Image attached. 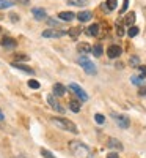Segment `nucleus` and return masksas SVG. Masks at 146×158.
Returning <instances> with one entry per match:
<instances>
[{"mask_svg":"<svg viewBox=\"0 0 146 158\" xmlns=\"http://www.w3.org/2000/svg\"><path fill=\"white\" fill-rule=\"evenodd\" d=\"M69 150L72 152V155H75L77 158H91V152L90 147L85 146L80 141H71L69 142Z\"/></svg>","mask_w":146,"mask_h":158,"instance_id":"nucleus-1","label":"nucleus"},{"mask_svg":"<svg viewBox=\"0 0 146 158\" xmlns=\"http://www.w3.org/2000/svg\"><path fill=\"white\" fill-rule=\"evenodd\" d=\"M50 122L54 123L55 127H58L60 130H64V131H71V133L77 135L79 133V130H77V125L71 120H68V118H64V117H52L50 118Z\"/></svg>","mask_w":146,"mask_h":158,"instance_id":"nucleus-2","label":"nucleus"},{"mask_svg":"<svg viewBox=\"0 0 146 158\" xmlns=\"http://www.w3.org/2000/svg\"><path fill=\"white\" fill-rule=\"evenodd\" d=\"M77 63L80 65V67L83 68V71H86L88 74H96V67H94V63H93L86 56H80L77 59Z\"/></svg>","mask_w":146,"mask_h":158,"instance_id":"nucleus-3","label":"nucleus"},{"mask_svg":"<svg viewBox=\"0 0 146 158\" xmlns=\"http://www.w3.org/2000/svg\"><path fill=\"white\" fill-rule=\"evenodd\" d=\"M113 118H115L116 125L121 130H127L130 127V118L127 115H124V114H113Z\"/></svg>","mask_w":146,"mask_h":158,"instance_id":"nucleus-4","label":"nucleus"},{"mask_svg":"<svg viewBox=\"0 0 146 158\" xmlns=\"http://www.w3.org/2000/svg\"><path fill=\"white\" fill-rule=\"evenodd\" d=\"M69 90L74 92V94L79 97V100H80V101H86V100H88V94H86V92H85L80 85H79V84L71 82V84H69Z\"/></svg>","mask_w":146,"mask_h":158,"instance_id":"nucleus-5","label":"nucleus"},{"mask_svg":"<svg viewBox=\"0 0 146 158\" xmlns=\"http://www.w3.org/2000/svg\"><path fill=\"white\" fill-rule=\"evenodd\" d=\"M121 54H123V49H121V46H118V44H112V46H109V49H107L109 59H118Z\"/></svg>","mask_w":146,"mask_h":158,"instance_id":"nucleus-6","label":"nucleus"},{"mask_svg":"<svg viewBox=\"0 0 146 158\" xmlns=\"http://www.w3.org/2000/svg\"><path fill=\"white\" fill-rule=\"evenodd\" d=\"M63 35H66V32L58 30V29H47V30L43 32V36L44 38H60Z\"/></svg>","mask_w":146,"mask_h":158,"instance_id":"nucleus-7","label":"nucleus"},{"mask_svg":"<svg viewBox=\"0 0 146 158\" xmlns=\"http://www.w3.org/2000/svg\"><path fill=\"white\" fill-rule=\"evenodd\" d=\"M47 103L50 104V108H52V109H55L57 112H60V114H63V112H64V108H63V106H60V103L55 100V97H54V95H49V97H47Z\"/></svg>","mask_w":146,"mask_h":158,"instance_id":"nucleus-8","label":"nucleus"},{"mask_svg":"<svg viewBox=\"0 0 146 158\" xmlns=\"http://www.w3.org/2000/svg\"><path fill=\"white\" fill-rule=\"evenodd\" d=\"M17 41L14 38H11V36H3L2 40H0V46H3V48H16Z\"/></svg>","mask_w":146,"mask_h":158,"instance_id":"nucleus-9","label":"nucleus"},{"mask_svg":"<svg viewBox=\"0 0 146 158\" xmlns=\"http://www.w3.org/2000/svg\"><path fill=\"white\" fill-rule=\"evenodd\" d=\"M32 15H33V18H35L36 21H43V19H46L47 13H46L44 8H33V10H32Z\"/></svg>","mask_w":146,"mask_h":158,"instance_id":"nucleus-10","label":"nucleus"},{"mask_svg":"<svg viewBox=\"0 0 146 158\" xmlns=\"http://www.w3.org/2000/svg\"><path fill=\"white\" fill-rule=\"evenodd\" d=\"M11 67L16 68V70H21V71H24V73H27V74H33V73H35L30 67H27V65H24V63H19V62H13Z\"/></svg>","mask_w":146,"mask_h":158,"instance_id":"nucleus-11","label":"nucleus"},{"mask_svg":"<svg viewBox=\"0 0 146 158\" xmlns=\"http://www.w3.org/2000/svg\"><path fill=\"white\" fill-rule=\"evenodd\" d=\"M75 16L77 15H74L72 11H61V13H58V19L60 21H64V22H71Z\"/></svg>","mask_w":146,"mask_h":158,"instance_id":"nucleus-12","label":"nucleus"},{"mask_svg":"<svg viewBox=\"0 0 146 158\" xmlns=\"http://www.w3.org/2000/svg\"><path fill=\"white\" fill-rule=\"evenodd\" d=\"M107 146H109L110 149H115V150H123V149H124V146H123V144L119 142L116 138H109Z\"/></svg>","mask_w":146,"mask_h":158,"instance_id":"nucleus-13","label":"nucleus"},{"mask_svg":"<svg viewBox=\"0 0 146 158\" xmlns=\"http://www.w3.org/2000/svg\"><path fill=\"white\" fill-rule=\"evenodd\" d=\"M77 19L80 21V22H88V21L93 19V13L91 11H80L77 15Z\"/></svg>","mask_w":146,"mask_h":158,"instance_id":"nucleus-14","label":"nucleus"},{"mask_svg":"<svg viewBox=\"0 0 146 158\" xmlns=\"http://www.w3.org/2000/svg\"><path fill=\"white\" fill-rule=\"evenodd\" d=\"M77 51L80 52V54L85 56V54H90V52L93 51V48H91L88 43H79V44H77Z\"/></svg>","mask_w":146,"mask_h":158,"instance_id":"nucleus-15","label":"nucleus"},{"mask_svg":"<svg viewBox=\"0 0 146 158\" xmlns=\"http://www.w3.org/2000/svg\"><path fill=\"white\" fill-rule=\"evenodd\" d=\"M99 32H101V25H99V24H93V25H90L88 30H86V33L91 35V36H98Z\"/></svg>","mask_w":146,"mask_h":158,"instance_id":"nucleus-16","label":"nucleus"},{"mask_svg":"<svg viewBox=\"0 0 146 158\" xmlns=\"http://www.w3.org/2000/svg\"><path fill=\"white\" fill-rule=\"evenodd\" d=\"M52 90H54V95H55V97H63V95L66 94V89H64L63 84H55Z\"/></svg>","mask_w":146,"mask_h":158,"instance_id":"nucleus-17","label":"nucleus"},{"mask_svg":"<svg viewBox=\"0 0 146 158\" xmlns=\"http://www.w3.org/2000/svg\"><path fill=\"white\" fill-rule=\"evenodd\" d=\"M135 19H137V15H135V13H129V15L126 16V19H124V24L129 25V27H132V25L135 24Z\"/></svg>","mask_w":146,"mask_h":158,"instance_id":"nucleus-18","label":"nucleus"},{"mask_svg":"<svg viewBox=\"0 0 146 158\" xmlns=\"http://www.w3.org/2000/svg\"><path fill=\"white\" fill-rule=\"evenodd\" d=\"M116 3H118L116 0H107V2H105V5H104L102 8H104L105 11H112V10L116 8Z\"/></svg>","mask_w":146,"mask_h":158,"instance_id":"nucleus-19","label":"nucleus"},{"mask_svg":"<svg viewBox=\"0 0 146 158\" xmlns=\"http://www.w3.org/2000/svg\"><path fill=\"white\" fill-rule=\"evenodd\" d=\"M69 109H71L72 112H79V111H80V103L75 101V100H71V101H69Z\"/></svg>","mask_w":146,"mask_h":158,"instance_id":"nucleus-20","label":"nucleus"},{"mask_svg":"<svg viewBox=\"0 0 146 158\" xmlns=\"http://www.w3.org/2000/svg\"><path fill=\"white\" fill-rule=\"evenodd\" d=\"M130 82L135 84V85H138V87H141V85L144 84V79L140 77V76H132V77H130Z\"/></svg>","mask_w":146,"mask_h":158,"instance_id":"nucleus-21","label":"nucleus"},{"mask_svg":"<svg viewBox=\"0 0 146 158\" xmlns=\"http://www.w3.org/2000/svg\"><path fill=\"white\" fill-rule=\"evenodd\" d=\"M93 56L94 57H101L102 56V44H96L93 48Z\"/></svg>","mask_w":146,"mask_h":158,"instance_id":"nucleus-22","label":"nucleus"},{"mask_svg":"<svg viewBox=\"0 0 146 158\" xmlns=\"http://www.w3.org/2000/svg\"><path fill=\"white\" fill-rule=\"evenodd\" d=\"M138 32H140V29H138V27H135V25H132V27L127 30V35H129L130 38H134V36H137V35H138Z\"/></svg>","mask_w":146,"mask_h":158,"instance_id":"nucleus-23","label":"nucleus"},{"mask_svg":"<svg viewBox=\"0 0 146 158\" xmlns=\"http://www.w3.org/2000/svg\"><path fill=\"white\" fill-rule=\"evenodd\" d=\"M30 57L27 54H14V60L16 62H27Z\"/></svg>","mask_w":146,"mask_h":158,"instance_id":"nucleus-24","label":"nucleus"},{"mask_svg":"<svg viewBox=\"0 0 146 158\" xmlns=\"http://www.w3.org/2000/svg\"><path fill=\"white\" fill-rule=\"evenodd\" d=\"M137 68H138V76L146 79V67H144V65H140V67H137Z\"/></svg>","mask_w":146,"mask_h":158,"instance_id":"nucleus-25","label":"nucleus"},{"mask_svg":"<svg viewBox=\"0 0 146 158\" xmlns=\"http://www.w3.org/2000/svg\"><path fill=\"white\" fill-rule=\"evenodd\" d=\"M41 155H43V158H55L54 153L50 150H46V149H41Z\"/></svg>","mask_w":146,"mask_h":158,"instance_id":"nucleus-26","label":"nucleus"},{"mask_svg":"<svg viewBox=\"0 0 146 158\" xmlns=\"http://www.w3.org/2000/svg\"><path fill=\"white\" fill-rule=\"evenodd\" d=\"M10 6H13V3L10 0H0V10H5V8H10Z\"/></svg>","mask_w":146,"mask_h":158,"instance_id":"nucleus-27","label":"nucleus"},{"mask_svg":"<svg viewBox=\"0 0 146 158\" xmlns=\"http://www.w3.org/2000/svg\"><path fill=\"white\" fill-rule=\"evenodd\" d=\"M80 32H82V29H80V27H74V29H71V30H69L68 33H69V35H71L72 38H75V36H77L79 33H80Z\"/></svg>","mask_w":146,"mask_h":158,"instance_id":"nucleus-28","label":"nucleus"},{"mask_svg":"<svg viewBox=\"0 0 146 158\" xmlns=\"http://www.w3.org/2000/svg\"><path fill=\"white\" fill-rule=\"evenodd\" d=\"M129 63L132 65V67H140V59L138 57H130Z\"/></svg>","mask_w":146,"mask_h":158,"instance_id":"nucleus-29","label":"nucleus"},{"mask_svg":"<svg viewBox=\"0 0 146 158\" xmlns=\"http://www.w3.org/2000/svg\"><path fill=\"white\" fill-rule=\"evenodd\" d=\"M29 87H32V89H39V82L35 81V79H30V81H29Z\"/></svg>","mask_w":146,"mask_h":158,"instance_id":"nucleus-30","label":"nucleus"},{"mask_svg":"<svg viewBox=\"0 0 146 158\" xmlns=\"http://www.w3.org/2000/svg\"><path fill=\"white\" fill-rule=\"evenodd\" d=\"M94 120H96L98 123H104V122H105V117H104L102 114H96V115H94Z\"/></svg>","mask_w":146,"mask_h":158,"instance_id":"nucleus-31","label":"nucleus"},{"mask_svg":"<svg viewBox=\"0 0 146 158\" xmlns=\"http://www.w3.org/2000/svg\"><path fill=\"white\" fill-rule=\"evenodd\" d=\"M47 24L49 25H54V27H60V22L55 21V19H47Z\"/></svg>","mask_w":146,"mask_h":158,"instance_id":"nucleus-32","label":"nucleus"},{"mask_svg":"<svg viewBox=\"0 0 146 158\" xmlns=\"http://www.w3.org/2000/svg\"><path fill=\"white\" fill-rule=\"evenodd\" d=\"M127 6H129V0H124V2H123V6H121V11H119V13H121V15H123V13H126Z\"/></svg>","mask_w":146,"mask_h":158,"instance_id":"nucleus-33","label":"nucleus"},{"mask_svg":"<svg viewBox=\"0 0 146 158\" xmlns=\"http://www.w3.org/2000/svg\"><path fill=\"white\" fill-rule=\"evenodd\" d=\"M138 95H140V97H146V87H144V85H141V87L138 89Z\"/></svg>","mask_w":146,"mask_h":158,"instance_id":"nucleus-34","label":"nucleus"},{"mask_svg":"<svg viewBox=\"0 0 146 158\" xmlns=\"http://www.w3.org/2000/svg\"><path fill=\"white\" fill-rule=\"evenodd\" d=\"M10 16H11V21H13V22H17V21H19V16L14 15V13H13V15H10Z\"/></svg>","mask_w":146,"mask_h":158,"instance_id":"nucleus-35","label":"nucleus"},{"mask_svg":"<svg viewBox=\"0 0 146 158\" xmlns=\"http://www.w3.org/2000/svg\"><path fill=\"white\" fill-rule=\"evenodd\" d=\"M116 29H118V30H116V33H118L119 36H123V35H124V30H123L121 27H119V25H118V27H116Z\"/></svg>","mask_w":146,"mask_h":158,"instance_id":"nucleus-36","label":"nucleus"},{"mask_svg":"<svg viewBox=\"0 0 146 158\" xmlns=\"http://www.w3.org/2000/svg\"><path fill=\"white\" fill-rule=\"evenodd\" d=\"M17 3H21V5H29L30 0H17Z\"/></svg>","mask_w":146,"mask_h":158,"instance_id":"nucleus-37","label":"nucleus"},{"mask_svg":"<svg viewBox=\"0 0 146 158\" xmlns=\"http://www.w3.org/2000/svg\"><path fill=\"white\" fill-rule=\"evenodd\" d=\"M107 158H119V156H118V155H116L115 152H110V153L107 155Z\"/></svg>","mask_w":146,"mask_h":158,"instance_id":"nucleus-38","label":"nucleus"},{"mask_svg":"<svg viewBox=\"0 0 146 158\" xmlns=\"http://www.w3.org/2000/svg\"><path fill=\"white\" fill-rule=\"evenodd\" d=\"M3 118H5V115H3V112H2V111H0V122H2Z\"/></svg>","mask_w":146,"mask_h":158,"instance_id":"nucleus-39","label":"nucleus"}]
</instances>
